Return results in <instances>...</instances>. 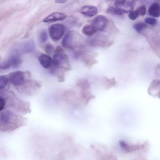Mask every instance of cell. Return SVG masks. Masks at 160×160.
Here are the masks:
<instances>
[{"label":"cell","instance_id":"1","mask_svg":"<svg viewBox=\"0 0 160 160\" xmlns=\"http://www.w3.org/2000/svg\"><path fill=\"white\" fill-rule=\"evenodd\" d=\"M52 58V66L57 69H66L64 65H69L67 56L63 49L60 46H57L54 51Z\"/></svg>","mask_w":160,"mask_h":160},{"label":"cell","instance_id":"2","mask_svg":"<svg viewBox=\"0 0 160 160\" xmlns=\"http://www.w3.org/2000/svg\"><path fill=\"white\" fill-rule=\"evenodd\" d=\"M119 143L123 150L127 153L144 151L147 150L148 148V144L147 141L143 143L130 144L124 141H120L119 142Z\"/></svg>","mask_w":160,"mask_h":160},{"label":"cell","instance_id":"3","mask_svg":"<svg viewBox=\"0 0 160 160\" xmlns=\"http://www.w3.org/2000/svg\"><path fill=\"white\" fill-rule=\"evenodd\" d=\"M65 31L64 26L61 24L57 23L52 25L49 28L50 36L54 42L59 40L63 35Z\"/></svg>","mask_w":160,"mask_h":160},{"label":"cell","instance_id":"4","mask_svg":"<svg viewBox=\"0 0 160 160\" xmlns=\"http://www.w3.org/2000/svg\"><path fill=\"white\" fill-rule=\"evenodd\" d=\"M136 3V0H115V6L122 12L128 13L132 11Z\"/></svg>","mask_w":160,"mask_h":160},{"label":"cell","instance_id":"5","mask_svg":"<svg viewBox=\"0 0 160 160\" xmlns=\"http://www.w3.org/2000/svg\"><path fill=\"white\" fill-rule=\"evenodd\" d=\"M72 32H68L64 37L62 46L65 48L73 50L76 47V38Z\"/></svg>","mask_w":160,"mask_h":160},{"label":"cell","instance_id":"6","mask_svg":"<svg viewBox=\"0 0 160 160\" xmlns=\"http://www.w3.org/2000/svg\"><path fill=\"white\" fill-rule=\"evenodd\" d=\"M108 23L107 18L102 15L96 17L92 20V25L97 31H102L106 28Z\"/></svg>","mask_w":160,"mask_h":160},{"label":"cell","instance_id":"7","mask_svg":"<svg viewBox=\"0 0 160 160\" xmlns=\"http://www.w3.org/2000/svg\"><path fill=\"white\" fill-rule=\"evenodd\" d=\"M9 78L10 82L15 86L22 85L25 82L24 73L22 71H17L10 73Z\"/></svg>","mask_w":160,"mask_h":160},{"label":"cell","instance_id":"8","mask_svg":"<svg viewBox=\"0 0 160 160\" xmlns=\"http://www.w3.org/2000/svg\"><path fill=\"white\" fill-rule=\"evenodd\" d=\"M12 112L7 110L0 113V125L4 126L13 123L15 117Z\"/></svg>","mask_w":160,"mask_h":160},{"label":"cell","instance_id":"9","mask_svg":"<svg viewBox=\"0 0 160 160\" xmlns=\"http://www.w3.org/2000/svg\"><path fill=\"white\" fill-rule=\"evenodd\" d=\"M67 15L64 13L56 12H53L43 19V22H52L65 19Z\"/></svg>","mask_w":160,"mask_h":160},{"label":"cell","instance_id":"10","mask_svg":"<svg viewBox=\"0 0 160 160\" xmlns=\"http://www.w3.org/2000/svg\"><path fill=\"white\" fill-rule=\"evenodd\" d=\"M11 67L16 68L18 67L21 63V59L18 51L16 49L13 50L8 59Z\"/></svg>","mask_w":160,"mask_h":160},{"label":"cell","instance_id":"11","mask_svg":"<svg viewBox=\"0 0 160 160\" xmlns=\"http://www.w3.org/2000/svg\"><path fill=\"white\" fill-rule=\"evenodd\" d=\"M81 12L84 16L92 17L96 15L98 13V10L96 7L92 5H85L81 9Z\"/></svg>","mask_w":160,"mask_h":160},{"label":"cell","instance_id":"12","mask_svg":"<svg viewBox=\"0 0 160 160\" xmlns=\"http://www.w3.org/2000/svg\"><path fill=\"white\" fill-rule=\"evenodd\" d=\"M38 59L40 64L45 69L48 68L52 65V59L48 54H41L39 56Z\"/></svg>","mask_w":160,"mask_h":160},{"label":"cell","instance_id":"13","mask_svg":"<svg viewBox=\"0 0 160 160\" xmlns=\"http://www.w3.org/2000/svg\"><path fill=\"white\" fill-rule=\"evenodd\" d=\"M148 12L149 15L154 17L158 18L160 15V6L159 4L155 2L149 7Z\"/></svg>","mask_w":160,"mask_h":160},{"label":"cell","instance_id":"14","mask_svg":"<svg viewBox=\"0 0 160 160\" xmlns=\"http://www.w3.org/2000/svg\"><path fill=\"white\" fill-rule=\"evenodd\" d=\"M35 49V44L34 42L32 40H29L25 42L22 47V50L25 53L31 52Z\"/></svg>","mask_w":160,"mask_h":160},{"label":"cell","instance_id":"15","mask_svg":"<svg viewBox=\"0 0 160 160\" xmlns=\"http://www.w3.org/2000/svg\"><path fill=\"white\" fill-rule=\"evenodd\" d=\"M95 28L92 25H86L83 28L82 31L86 35L91 36L97 32Z\"/></svg>","mask_w":160,"mask_h":160},{"label":"cell","instance_id":"16","mask_svg":"<svg viewBox=\"0 0 160 160\" xmlns=\"http://www.w3.org/2000/svg\"><path fill=\"white\" fill-rule=\"evenodd\" d=\"M107 13L114 15L122 16L123 12L116 7L110 6L106 10Z\"/></svg>","mask_w":160,"mask_h":160},{"label":"cell","instance_id":"17","mask_svg":"<svg viewBox=\"0 0 160 160\" xmlns=\"http://www.w3.org/2000/svg\"><path fill=\"white\" fill-rule=\"evenodd\" d=\"M147 27V24L146 23L142 22H138L134 23L133 25V28L139 33L141 32Z\"/></svg>","mask_w":160,"mask_h":160},{"label":"cell","instance_id":"18","mask_svg":"<svg viewBox=\"0 0 160 160\" xmlns=\"http://www.w3.org/2000/svg\"><path fill=\"white\" fill-rule=\"evenodd\" d=\"M48 36L46 31L44 30H42L39 33L38 39L41 43H44L47 40Z\"/></svg>","mask_w":160,"mask_h":160},{"label":"cell","instance_id":"19","mask_svg":"<svg viewBox=\"0 0 160 160\" xmlns=\"http://www.w3.org/2000/svg\"><path fill=\"white\" fill-rule=\"evenodd\" d=\"M8 82V79L5 76L2 75L0 76V90L5 88Z\"/></svg>","mask_w":160,"mask_h":160},{"label":"cell","instance_id":"20","mask_svg":"<svg viewBox=\"0 0 160 160\" xmlns=\"http://www.w3.org/2000/svg\"><path fill=\"white\" fill-rule=\"evenodd\" d=\"M144 22L146 24L152 26H155L157 23V20L155 18L151 17H147L144 19Z\"/></svg>","mask_w":160,"mask_h":160},{"label":"cell","instance_id":"21","mask_svg":"<svg viewBox=\"0 0 160 160\" xmlns=\"http://www.w3.org/2000/svg\"><path fill=\"white\" fill-rule=\"evenodd\" d=\"M139 16H144L146 12V8L145 5H143L139 7L136 10Z\"/></svg>","mask_w":160,"mask_h":160},{"label":"cell","instance_id":"22","mask_svg":"<svg viewBox=\"0 0 160 160\" xmlns=\"http://www.w3.org/2000/svg\"><path fill=\"white\" fill-rule=\"evenodd\" d=\"M54 48L50 43H47L45 47V51L48 55H51L54 51Z\"/></svg>","mask_w":160,"mask_h":160},{"label":"cell","instance_id":"23","mask_svg":"<svg viewBox=\"0 0 160 160\" xmlns=\"http://www.w3.org/2000/svg\"><path fill=\"white\" fill-rule=\"evenodd\" d=\"M139 16L136 10L132 11L130 12L128 17L129 18L132 20L136 19Z\"/></svg>","mask_w":160,"mask_h":160},{"label":"cell","instance_id":"24","mask_svg":"<svg viewBox=\"0 0 160 160\" xmlns=\"http://www.w3.org/2000/svg\"><path fill=\"white\" fill-rule=\"evenodd\" d=\"M6 103L5 99L2 97H0V112L4 109L6 105Z\"/></svg>","mask_w":160,"mask_h":160},{"label":"cell","instance_id":"25","mask_svg":"<svg viewBox=\"0 0 160 160\" xmlns=\"http://www.w3.org/2000/svg\"><path fill=\"white\" fill-rule=\"evenodd\" d=\"M56 3H65L67 0H54Z\"/></svg>","mask_w":160,"mask_h":160}]
</instances>
